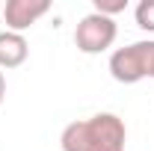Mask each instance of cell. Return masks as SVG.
Returning a JSON list of instances; mask_svg holds the SVG:
<instances>
[{
  "label": "cell",
  "mask_w": 154,
  "mask_h": 151,
  "mask_svg": "<svg viewBox=\"0 0 154 151\" xmlns=\"http://www.w3.org/2000/svg\"><path fill=\"white\" fill-rule=\"evenodd\" d=\"M128 128L116 113H98L83 122L65 125L59 136L62 151H125Z\"/></svg>",
  "instance_id": "1"
},
{
  "label": "cell",
  "mask_w": 154,
  "mask_h": 151,
  "mask_svg": "<svg viewBox=\"0 0 154 151\" xmlns=\"http://www.w3.org/2000/svg\"><path fill=\"white\" fill-rule=\"evenodd\" d=\"M110 74L119 83H139L145 77L154 80V39L134 42L128 48H119L110 57Z\"/></svg>",
  "instance_id": "2"
},
{
  "label": "cell",
  "mask_w": 154,
  "mask_h": 151,
  "mask_svg": "<svg viewBox=\"0 0 154 151\" xmlns=\"http://www.w3.org/2000/svg\"><path fill=\"white\" fill-rule=\"evenodd\" d=\"M116 36H119V27H116L113 18L89 12L86 18H80V24H77L74 45H77L80 54H104L107 48H113Z\"/></svg>",
  "instance_id": "3"
},
{
  "label": "cell",
  "mask_w": 154,
  "mask_h": 151,
  "mask_svg": "<svg viewBox=\"0 0 154 151\" xmlns=\"http://www.w3.org/2000/svg\"><path fill=\"white\" fill-rule=\"evenodd\" d=\"M51 3L48 0H6L3 6V18L9 33H24L30 24H36L42 15H48Z\"/></svg>",
  "instance_id": "4"
},
{
  "label": "cell",
  "mask_w": 154,
  "mask_h": 151,
  "mask_svg": "<svg viewBox=\"0 0 154 151\" xmlns=\"http://www.w3.org/2000/svg\"><path fill=\"white\" fill-rule=\"evenodd\" d=\"M30 57V45L21 33H0V68H18Z\"/></svg>",
  "instance_id": "5"
},
{
  "label": "cell",
  "mask_w": 154,
  "mask_h": 151,
  "mask_svg": "<svg viewBox=\"0 0 154 151\" xmlns=\"http://www.w3.org/2000/svg\"><path fill=\"white\" fill-rule=\"evenodd\" d=\"M136 27L145 30V33H154V0H142L136 6Z\"/></svg>",
  "instance_id": "6"
},
{
  "label": "cell",
  "mask_w": 154,
  "mask_h": 151,
  "mask_svg": "<svg viewBox=\"0 0 154 151\" xmlns=\"http://www.w3.org/2000/svg\"><path fill=\"white\" fill-rule=\"evenodd\" d=\"M125 9H128V0H95V12L107 15V18H113V15L125 12Z\"/></svg>",
  "instance_id": "7"
},
{
  "label": "cell",
  "mask_w": 154,
  "mask_h": 151,
  "mask_svg": "<svg viewBox=\"0 0 154 151\" xmlns=\"http://www.w3.org/2000/svg\"><path fill=\"white\" fill-rule=\"evenodd\" d=\"M3 98H6V77L0 71V104H3Z\"/></svg>",
  "instance_id": "8"
},
{
  "label": "cell",
  "mask_w": 154,
  "mask_h": 151,
  "mask_svg": "<svg viewBox=\"0 0 154 151\" xmlns=\"http://www.w3.org/2000/svg\"><path fill=\"white\" fill-rule=\"evenodd\" d=\"M0 15H3V6H0Z\"/></svg>",
  "instance_id": "9"
}]
</instances>
